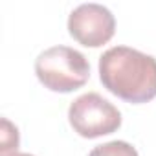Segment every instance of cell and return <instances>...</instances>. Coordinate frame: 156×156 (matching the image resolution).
<instances>
[{
	"label": "cell",
	"instance_id": "obj_4",
	"mask_svg": "<svg viewBox=\"0 0 156 156\" xmlns=\"http://www.w3.org/2000/svg\"><path fill=\"white\" fill-rule=\"evenodd\" d=\"M116 31V19L101 4H81L68 17V33L87 48L107 44Z\"/></svg>",
	"mask_w": 156,
	"mask_h": 156
},
{
	"label": "cell",
	"instance_id": "obj_7",
	"mask_svg": "<svg viewBox=\"0 0 156 156\" xmlns=\"http://www.w3.org/2000/svg\"><path fill=\"white\" fill-rule=\"evenodd\" d=\"M2 156H33V154H28V152H9V154H2Z\"/></svg>",
	"mask_w": 156,
	"mask_h": 156
},
{
	"label": "cell",
	"instance_id": "obj_1",
	"mask_svg": "<svg viewBox=\"0 0 156 156\" xmlns=\"http://www.w3.org/2000/svg\"><path fill=\"white\" fill-rule=\"evenodd\" d=\"M99 79L119 99L147 103L156 98V59L129 46H114L99 57Z\"/></svg>",
	"mask_w": 156,
	"mask_h": 156
},
{
	"label": "cell",
	"instance_id": "obj_5",
	"mask_svg": "<svg viewBox=\"0 0 156 156\" xmlns=\"http://www.w3.org/2000/svg\"><path fill=\"white\" fill-rule=\"evenodd\" d=\"M88 156H140V154L130 143L116 140V141H108L94 147Z\"/></svg>",
	"mask_w": 156,
	"mask_h": 156
},
{
	"label": "cell",
	"instance_id": "obj_6",
	"mask_svg": "<svg viewBox=\"0 0 156 156\" xmlns=\"http://www.w3.org/2000/svg\"><path fill=\"white\" fill-rule=\"evenodd\" d=\"M17 149H19V130L9 119L2 118V147H0V152L9 154L17 152Z\"/></svg>",
	"mask_w": 156,
	"mask_h": 156
},
{
	"label": "cell",
	"instance_id": "obj_3",
	"mask_svg": "<svg viewBox=\"0 0 156 156\" xmlns=\"http://www.w3.org/2000/svg\"><path fill=\"white\" fill-rule=\"evenodd\" d=\"M68 121L79 136L94 140L116 132L121 127V114L103 96L88 92L70 105Z\"/></svg>",
	"mask_w": 156,
	"mask_h": 156
},
{
	"label": "cell",
	"instance_id": "obj_2",
	"mask_svg": "<svg viewBox=\"0 0 156 156\" xmlns=\"http://www.w3.org/2000/svg\"><path fill=\"white\" fill-rule=\"evenodd\" d=\"M35 73L44 88L68 94L85 87L90 64L81 51L70 46H51L35 59Z\"/></svg>",
	"mask_w": 156,
	"mask_h": 156
}]
</instances>
